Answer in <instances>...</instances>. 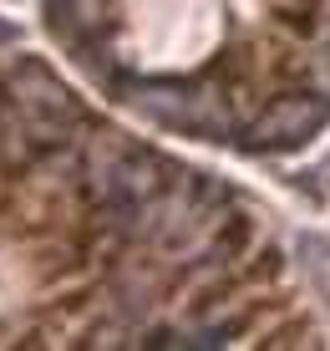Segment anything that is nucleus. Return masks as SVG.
Instances as JSON below:
<instances>
[{
	"label": "nucleus",
	"instance_id": "obj_3",
	"mask_svg": "<svg viewBox=\"0 0 330 351\" xmlns=\"http://www.w3.org/2000/svg\"><path fill=\"white\" fill-rule=\"evenodd\" d=\"M0 41H16V26H5V21H0Z\"/></svg>",
	"mask_w": 330,
	"mask_h": 351
},
{
	"label": "nucleus",
	"instance_id": "obj_1",
	"mask_svg": "<svg viewBox=\"0 0 330 351\" xmlns=\"http://www.w3.org/2000/svg\"><path fill=\"white\" fill-rule=\"evenodd\" d=\"M0 346H320L259 209L0 62Z\"/></svg>",
	"mask_w": 330,
	"mask_h": 351
},
{
	"label": "nucleus",
	"instance_id": "obj_2",
	"mask_svg": "<svg viewBox=\"0 0 330 351\" xmlns=\"http://www.w3.org/2000/svg\"><path fill=\"white\" fill-rule=\"evenodd\" d=\"M71 66L142 123L285 158L330 128V0H41Z\"/></svg>",
	"mask_w": 330,
	"mask_h": 351
}]
</instances>
